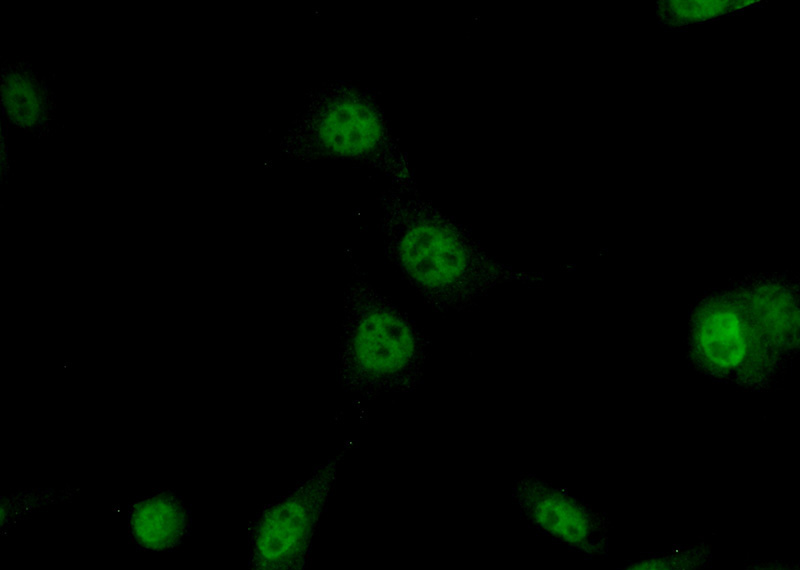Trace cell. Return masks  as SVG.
Here are the masks:
<instances>
[{"label": "cell", "mask_w": 800, "mask_h": 570, "mask_svg": "<svg viewBox=\"0 0 800 570\" xmlns=\"http://www.w3.org/2000/svg\"><path fill=\"white\" fill-rule=\"evenodd\" d=\"M705 350L720 365L736 364L742 355V340L731 317H721L705 331Z\"/></svg>", "instance_id": "obj_6"}, {"label": "cell", "mask_w": 800, "mask_h": 570, "mask_svg": "<svg viewBox=\"0 0 800 570\" xmlns=\"http://www.w3.org/2000/svg\"><path fill=\"white\" fill-rule=\"evenodd\" d=\"M427 345L415 323L371 285L348 284L337 369L346 391L370 398L412 390L422 378Z\"/></svg>", "instance_id": "obj_2"}, {"label": "cell", "mask_w": 800, "mask_h": 570, "mask_svg": "<svg viewBox=\"0 0 800 570\" xmlns=\"http://www.w3.org/2000/svg\"><path fill=\"white\" fill-rule=\"evenodd\" d=\"M347 449L316 466L286 494L250 521L248 565L259 570H297L307 565L314 535L327 508Z\"/></svg>", "instance_id": "obj_3"}, {"label": "cell", "mask_w": 800, "mask_h": 570, "mask_svg": "<svg viewBox=\"0 0 800 570\" xmlns=\"http://www.w3.org/2000/svg\"><path fill=\"white\" fill-rule=\"evenodd\" d=\"M383 231L389 260L438 312L470 310L505 283L544 280L499 261L466 230L428 212H403L388 219Z\"/></svg>", "instance_id": "obj_1"}, {"label": "cell", "mask_w": 800, "mask_h": 570, "mask_svg": "<svg viewBox=\"0 0 800 570\" xmlns=\"http://www.w3.org/2000/svg\"><path fill=\"white\" fill-rule=\"evenodd\" d=\"M513 494L522 516L540 533L580 550L591 548L596 533L593 517L567 493L525 477L515 484Z\"/></svg>", "instance_id": "obj_4"}, {"label": "cell", "mask_w": 800, "mask_h": 570, "mask_svg": "<svg viewBox=\"0 0 800 570\" xmlns=\"http://www.w3.org/2000/svg\"><path fill=\"white\" fill-rule=\"evenodd\" d=\"M321 134L332 148L355 153L373 146L379 126L371 112L361 105L343 106L333 116H327Z\"/></svg>", "instance_id": "obj_5"}]
</instances>
